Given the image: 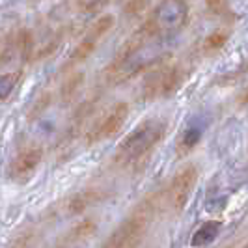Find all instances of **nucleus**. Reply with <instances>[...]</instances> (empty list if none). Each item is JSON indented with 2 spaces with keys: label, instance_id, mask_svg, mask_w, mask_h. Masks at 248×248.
<instances>
[{
  "label": "nucleus",
  "instance_id": "obj_1",
  "mask_svg": "<svg viewBox=\"0 0 248 248\" xmlns=\"http://www.w3.org/2000/svg\"><path fill=\"white\" fill-rule=\"evenodd\" d=\"M164 135H166V124L161 120H148L140 124L120 144L112 159L114 166L118 170H133V172L144 168L151 153L161 144Z\"/></svg>",
  "mask_w": 248,
  "mask_h": 248
},
{
  "label": "nucleus",
  "instance_id": "obj_2",
  "mask_svg": "<svg viewBox=\"0 0 248 248\" xmlns=\"http://www.w3.org/2000/svg\"><path fill=\"white\" fill-rule=\"evenodd\" d=\"M185 78V71L179 63L166 62L153 67L142 84V99L155 101L172 95L179 90Z\"/></svg>",
  "mask_w": 248,
  "mask_h": 248
},
{
  "label": "nucleus",
  "instance_id": "obj_3",
  "mask_svg": "<svg viewBox=\"0 0 248 248\" xmlns=\"http://www.w3.org/2000/svg\"><path fill=\"white\" fill-rule=\"evenodd\" d=\"M112 25H114V19L110 15H105L97 19L93 25L90 26V30L86 32V36L80 39V43L75 47V50L71 52L67 63L63 65V71L65 69H75L77 65H80L82 62H86L88 58L92 56V52L97 49V45L101 43V39L110 32Z\"/></svg>",
  "mask_w": 248,
  "mask_h": 248
},
{
  "label": "nucleus",
  "instance_id": "obj_4",
  "mask_svg": "<svg viewBox=\"0 0 248 248\" xmlns=\"http://www.w3.org/2000/svg\"><path fill=\"white\" fill-rule=\"evenodd\" d=\"M196 181H198V170L194 166H186L181 172H177L172 177V181L168 183L166 190L162 192V200H164L166 207L172 211L183 209L190 192L194 190Z\"/></svg>",
  "mask_w": 248,
  "mask_h": 248
},
{
  "label": "nucleus",
  "instance_id": "obj_5",
  "mask_svg": "<svg viewBox=\"0 0 248 248\" xmlns=\"http://www.w3.org/2000/svg\"><path fill=\"white\" fill-rule=\"evenodd\" d=\"M127 118H129V105L124 101L116 103L92 127V131L88 133V144L103 142V140H108L114 135H118L127 122Z\"/></svg>",
  "mask_w": 248,
  "mask_h": 248
},
{
  "label": "nucleus",
  "instance_id": "obj_6",
  "mask_svg": "<svg viewBox=\"0 0 248 248\" xmlns=\"http://www.w3.org/2000/svg\"><path fill=\"white\" fill-rule=\"evenodd\" d=\"M41 159H43L41 148H37V146L23 148L10 162V168H8L10 179L15 181V183H26L37 170Z\"/></svg>",
  "mask_w": 248,
  "mask_h": 248
},
{
  "label": "nucleus",
  "instance_id": "obj_7",
  "mask_svg": "<svg viewBox=\"0 0 248 248\" xmlns=\"http://www.w3.org/2000/svg\"><path fill=\"white\" fill-rule=\"evenodd\" d=\"M205 4H207V8L211 10L213 13H222L226 10V4H228V0H205Z\"/></svg>",
  "mask_w": 248,
  "mask_h": 248
},
{
  "label": "nucleus",
  "instance_id": "obj_8",
  "mask_svg": "<svg viewBox=\"0 0 248 248\" xmlns=\"http://www.w3.org/2000/svg\"><path fill=\"white\" fill-rule=\"evenodd\" d=\"M146 2H148V0H129L125 12L129 13V15H135V13L140 12V10L146 6Z\"/></svg>",
  "mask_w": 248,
  "mask_h": 248
},
{
  "label": "nucleus",
  "instance_id": "obj_9",
  "mask_svg": "<svg viewBox=\"0 0 248 248\" xmlns=\"http://www.w3.org/2000/svg\"><path fill=\"white\" fill-rule=\"evenodd\" d=\"M243 103H245V105H248V90L245 92V95H243Z\"/></svg>",
  "mask_w": 248,
  "mask_h": 248
}]
</instances>
